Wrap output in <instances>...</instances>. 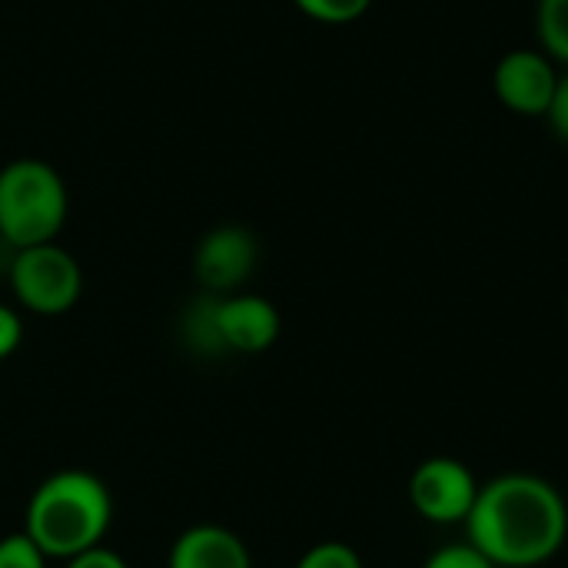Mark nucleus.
<instances>
[{"instance_id":"1","label":"nucleus","mask_w":568,"mask_h":568,"mask_svg":"<svg viewBox=\"0 0 568 568\" xmlns=\"http://www.w3.org/2000/svg\"><path fill=\"white\" fill-rule=\"evenodd\" d=\"M469 546L496 568H532L549 562L568 536L562 493L532 473H506L479 486L476 506L463 523Z\"/></svg>"},{"instance_id":"2","label":"nucleus","mask_w":568,"mask_h":568,"mask_svg":"<svg viewBox=\"0 0 568 568\" xmlns=\"http://www.w3.org/2000/svg\"><path fill=\"white\" fill-rule=\"evenodd\" d=\"M110 526V493L90 473L50 476L27 506V536L43 556L73 559L100 546Z\"/></svg>"},{"instance_id":"3","label":"nucleus","mask_w":568,"mask_h":568,"mask_svg":"<svg viewBox=\"0 0 568 568\" xmlns=\"http://www.w3.org/2000/svg\"><path fill=\"white\" fill-rule=\"evenodd\" d=\"M67 220V186L60 173L33 156L0 170V236L13 250L53 243Z\"/></svg>"},{"instance_id":"4","label":"nucleus","mask_w":568,"mask_h":568,"mask_svg":"<svg viewBox=\"0 0 568 568\" xmlns=\"http://www.w3.org/2000/svg\"><path fill=\"white\" fill-rule=\"evenodd\" d=\"M10 283L17 300L43 316L67 313L83 290V273L80 263L60 250L57 243H40L13 253L10 263Z\"/></svg>"},{"instance_id":"5","label":"nucleus","mask_w":568,"mask_h":568,"mask_svg":"<svg viewBox=\"0 0 568 568\" xmlns=\"http://www.w3.org/2000/svg\"><path fill=\"white\" fill-rule=\"evenodd\" d=\"M479 496V483L473 469L453 456H433L419 463L409 479V503L413 509L436 526L466 523Z\"/></svg>"},{"instance_id":"6","label":"nucleus","mask_w":568,"mask_h":568,"mask_svg":"<svg viewBox=\"0 0 568 568\" xmlns=\"http://www.w3.org/2000/svg\"><path fill=\"white\" fill-rule=\"evenodd\" d=\"M559 73L552 67V57L542 50H509L493 73V90L499 103L519 116H546L552 106Z\"/></svg>"},{"instance_id":"7","label":"nucleus","mask_w":568,"mask_h":568,"mask_svg":"<svg viewBox=\"0 0 568 568\" xmlns=\"http://www.w3.org/2000/svg\"><path fill=\"white\" fill-rule=\"evenodd\" d=\"M256 266V240L240 226H220L203 236L193 270L206 293H233Z\"/></svg>"},{"instance_id":"8","label":"nucleus","mask_w":568,"mask_h":568,"mask_svg":"<svg viewBox=\"0 0 568 568\" xmlns=\"http://www.w3.org/2000/svg\"><path fill=\"white\" fill-rule=\"evenodd\" d=\"M220 333L230 353H263L280 336V313L263 296L220 300Z\"/></svg>"},{"instance_id":"9","label":"nucleus","mask_w":568,"mask_h":568,"mask_svg":"<svg viewBox=\"0 0 568 568\" xmlns=\"http://www.w3.org/2000/svg\"><path fill=\"white\" fill-rule=\"evenodd\" d=\"M170 568H253L240 536L220 526H196L183 532L170 552Z\"/></svg>"},{"instance_id":"10","label":"nucleus","mask_w":568,"mask_h":568,"mask_svg":"<svg viewBox=\"0 0 568 568\" xmlns=\"http://www.w3.org/2000/svg\"><path fill=\"white\" fill-rule=\"evenodd\" d=\"M183 336L186 346L203 353V356H223L230 353L220 333V296H203L196 300L186 316H183Z\"/></svg>"},{"instance_id":"11","label":"nucleus","mask_w":568,"mask_h":568,"mask_svg":"<svg viewBox=\"0 0 568 568\" xmlns=\"http://www.w3.org/2000/svg\"><path fill=\"white\" fill-rule=\"evenodd\" d=\"M536 33L542 53L562 60L568 67V0H539L536 7Z\"/></svg>"},{"instance_id":"12","label":"nucleus","mask_w":568,"mask_h":568,"mask_svg":"<svg viewBox=\"0 0 568 568\" xmlns=\"http://www.w3.org/2000/svg\"><path fill=\"white\" fill-rule=\"evenodd\" d=\"M300 13L316 23H353L359 20L373 0H293Z\"/></svg>"},{"instance_id":"13","label":"nucleus","mask_w":568,"mask_h":568,"mask_svg":"<svg viewBox=\"0 0 568 568\" xmlns=\"http://www.w3.org/2000/svg\"><path fill=\"white\" fill-rule=\"evenodd\" d=\"M43 559L47 556L27 532L0 539V568H43Z\"/></svg>"},{"instance_id":"14","label":"nucleus","mask_w":568,"mask_h":568,"mask_svg":"<svg viewBox=\"0 0 568 568\" xmlns=\"http://www.w3.org/2000/svg\"><path fill=\"white\" fill-rule=\"evenodd\" d=\"M296 568H363V559L346 542H320L300 559Z\"/></svg>"},{"instance_id":"15","label":"nucleus","mask_w":568,"mask_h":568,"mask_svg":"<svg viewBox=\"0 0 568 568\" xmlns=\"http://www.w3.org/2000/svg\"><path fill=\"white\" fill-rule=\"evenodd\" d=\"M423 568H496L476 546H446L439 552L429 556V562Z\"/></svg>"},{"instance_id":"16","label":"nucleus","mask_w":568,"mask_h":568,"mask_svg":"<svg viewBox=\"0 0 568 568\" xmlns=\"http://www.w3.org/2000/svg\"><path fill=\"white\" fill-rule=\"evenodd\" d=\"M546 120L552 123L556 136L568 143V70L559 73V83H556V93H552V106L546 113Z\"/></svg>"},{"instance_id":"17","label":"nucleus","mask_w":568,"mask_h":568,"mask_svg":"<svg viewBox=\"0 0 568 568\" xmlns=\"http://www.w3.org/2000/svg\"><path fill=\"white\" fill-rule=\"evenodd\" d=\"M20 320L13 310L0 306V359H7L17 346H20Z\"/></svg>"},{"instance_id":"18","label":"nucleus","mask_w":568,"mask_h":568,"mask_svg":"<svg viewBox=\"0 0 568 568\" xmlns=\"http://www.w3.org/2000/svg\"><path fill=\"white\" fill-rule=\"evenodd\" d=\"M67 568H126V562H123L116 552H106V549L97 546V549H90V552L73 556Z\"/></svg>"},{"instance_id":"19","label":"nucleus","mask_w":568,"mask_h":568,"mask_svg":"<svg viewBox=\"0 0 568 568\" xmlns=\"http://www.w3.org/2000/svg\"><path fill=\"white\" fill-rule=\"evenodd\" d=\"M566 320H568V300H566Z\"/></svg>"}]
</instances>
